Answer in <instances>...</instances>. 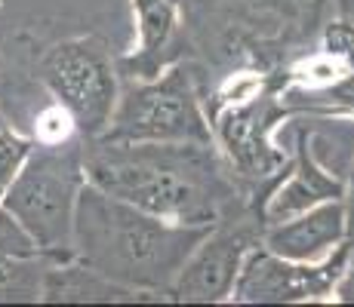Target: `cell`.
I'll use <instances>...</instances> for the list:
<instances>
[{
  "label": "cell",
  "mask_w": 354,
  "mask_h": 307,
  "mask_svg": "<svg viewBox=\"0 0 354 307\" xmlns=\"http://www.w3.org/2000/svg\"><path fill=\"white\" fill-rule=\"evenodd\" d=\"M253 3H271V6H277V10H290V12H308V19L315 16V10L324 3V0H253Z\"/></svg>",
  "instance_id": "19"
},
{
  "label": "cell",
  "mask_w": 354,
  "mask_h": 307,
  "mask_svg": "<svg viewBox=\"0 0 354 307\" xmlns=\"http://www.w3.org/2000/svg\"><path fill=\"white\" fill-rule=\"evenodd\" d=\"M10 83H12V74H10V68H6L3 56H0V99L10 92Z\"/></svg>",
  "instance_id": "20"
},
{
  "label": "cell",
  "mask_w": 354,
  "mask_h": 307,
  "mask_svg": "<svg viewBox=\"0 0 354 307\" xmlns=\"http://www.w3.org/2000/svg\"><path fill=\"white\" fill-rule=\"evenodd\" d=\"M6 123H10V120H6V114L0 111V126H6Z\"/></svg>",
  "instance_id": "21"
},
{
  "label": "cell",
  "mask_w": 354,
  "mask_h": 307,
  "mask_svg": "<svg viewBox=\"0 0 354 307\" xmlns=\"http://www.w3.org/2000/svg\"><path fill=\"white\" fill-rule=\"evenodd\" d=\"M265 221L259 209L241 194L209 224L207 237L194 246L182 270L169 286V301L182 304H219L228 301L243 258L262 243Z\"/></svg>",
  "instance_id": "7"
},
{
  "label": "cell",
  "mask_w": 354,
  "mask_h": 307,
  "mask_svg": "<svg viewBox=\"0 0 354 307\" xmlns=\"http://www.w3.org/2000/svg\"><path fill=\"white\" fill-rule=\"evenodd\" d=\"M37 80L84 141L108 129L120 95V71L102 37L84 34L53 43L37 61Z\"/></svg>",
  "instance_id": "6"
},
{
  "label": "cell",
  "mask_w": 354,
  "mask_h": 307,
  "mask_svg": "<svg viewBox=\"0 0 354 307\" xmlns=\"http://www.w3.org/2000/svg\"><path fill=\"white\" fill-rule=\"evenodd\" d=\"M99 139L111 141H213L197 68L173 61L158 77L127 80L120 86L111 123Z\"/></svg>",
  "instance_id": "4"
},
{
  "label": "cell",
  "mask_w": 354,
  "mask_h": 307,
  "mask_svg": "<svg viewBox=\"0 0 354 307\" xmlns=\"http://www.w3.org/2000/svg\"><path fill=\"white\" fill-rule=\"evenodd\" d=\"M86 184L173 224H213L243 194L216 141H84Z\"/></svg>",
  "instance_id": "1"
},
{
  "label": "cell",
  "mask_w": 354,
  "mask_h": 307,
  "mask_svg": "<svg viewBox=\"0 0 354 307\" xmlns=\"http://www.w3.org/2000/svg\"><path fill=\"white\" fill-rule=\"evenodd\" d=\"M351 243L345 240L321 261L281 258L262 243L243 258L228 301L234 304H308L333 301L336 286L345 274Z\"/></svg>",
  "instance_id": "8"
},
{
  "label": "cell",
  "mask_w": 354,
  "mask_h": 307,
  "mask_svg": "<svg viewBox=\"0 0 354 307\" xmlns=\"http://www.w3.org/2000/svg\"><path fill=\"white\" fill-rule=\"evenodd\" d=\"M84 184L86 172L80 135H68L59 141H34L28 160L0 203L31 230L40 252L50 261H68L74 258V206Z\"/></svg>",
  "instance_id": "3"
},
{
  "label": "cell",
  "mask_w": 354,
  "mask_h": 307,
  "mask_svg": "<svg viewBox=\"0 0 354 307\" xmlns=\"http://www.w3.org/2000/svg\"><path fill=\"white\" fill-rule=\"evenodd\" d=\"M342 209H345V234H348V243H354V163H351L348 172H345Z\"/></svg>",
  "instance_id": "17"
},
{
  "label": "cell",
  "mask_w": 354,
  "mask_h": 307,
  "mask_svg": "<svg viewBox=\"0 0 354 307\" xmlns=\"http://www.w3.org/2000/svg\"><path fill=\"white\" fill-rule=\"evenodd\" d=\"M136 22V46L118 59V71L127 80L158 77L163 68L185 59V31H182L179 6L182 0H129Z\"/></svg>",
  "instance_id": "10"
},
{
  "label": "cell",
  "mask_w": 354,
  "mask_h": 307,
  "mask_svg": "<svg viewBox=\"0 0 354 307\" xmlns=\"http://www.w3.org/2000/svg\"><path fill=\"white\" fill-rule=\"evenodd\" d=\"M317 50L354 68V0H333V16L324 22Z\"/></svg>",
  "instance_id": "14"
},
{
  "label": "cell",
  "mask_w": 354,
  "mask_h": 307,
  "mask_svg": "<svg viewBox=\"0 0 354 307\" xmlns=\"http://www.w3.org/2000/svg\"><path fill=\"white\" fill-rule=\"evenodd\" d=\"M345 240L348 234H345L342 200L317 203V206L283 218V221L265 224L262 230L265 249H271L281 258H292V261H321Z\"/></svg>",
  "instance_id": "11"
},
{
  "label": "cell",
  "mask_w": 354,
  "mask_h": 307,
  "mask_svg": "<svg viewBox=\"0 0 354 307\" xmlns=\"http://www.w3.org/2000/svg\"><path fill=\"white\" fill-rule=\"evenodd\" d=\"M333 301H345V304H354V243L348 249V261H345V274L336 286V295Z\"/></svg>",
  "instance_id": "18"
},
{
  "label": "cell",
  "mask_w": 354,
  "mask_h": 307,
  "mask_svg": "<svg viewBox=\"0 0 354 307\" xmlns=\"http://www.w3.org/2000/svg\"><path fill=\"white\" fill-rule=\"evenodd\" d=\"M31 148H34L31 135H22L19 129H12L10 123L0 126V200H3V194L12 184V179L19 175V169L25 166Z\"/></svg>",
  "instance_id": "15"
},
{
  "label": "cell",
  "mask_w": 354,
  "mask_h": 307,
  "mask_svg": "<svg viewBox=\"0 0 354 307\" xmlns=\"http://www.w3.org/2000/svg\"><path fill=\"white\" fill-rule=\"evenodd\" d=\"M50 258H12L0 252V304H34L44 295V274Z\"/></svg>",
  "instance_id": "13"
},
{
  "label": "cell",
  "mask_w": 354,
  "mask_h": 307,
  "mask_svg": "<svg viewBox=\"0 0 354 307\" xmlns=\"http://www.w3.org/2000/svg\"><path fill=\"white\" fill-rule=\"evenodd\" d=\"M342 190H345V172H336V169L326 166L315 151V135L302 129L290 151L287 172L265 194L262 221L274 224L296 212H305V209L317 206V203L342 200Z\"/></svg>",
  "instance_id": "9"
},
{
  "label": "cell",
  "mask_w": 354,
  "mask_h": 307,
  "mask_svg": "<svg viewBox=\"0 0 354 307\" xmlns=\"http://www.w3.org/2000/svg\"><path fill=\"white\" fill-rule=\"evenodd\" d=\"M209 224H173L139 206L84 184L74 206V258L96 274L145 295L169 301V286Z\"/></svg>",
  "instance_id": "2"
},
{
  "label": "cell",
  "mask_w": 354,
  "mask_h": 307,
  "mask_svg": "<svg viewBox=\"0 0 354 307\" xmlns=\"http://www.w3.org/2000/svg\"><path fill=\"white\" fill-rule=\"evenodd\" d=\"M46 304H111V301H148L145 295L111 283L108 277L96 274L77 258L68 261H50L44 274V295Z\"/></svg>",
  "instance_id": "12"
},
{
  "label": "cell",
  "mask_w": 354,
  "mask_h": 307,
  "mask_svg": "<svg viewBox=\"0 0 354 307\" xmlns=\"http://www.w3.org/2000/svg\"><path fill=\"white\" fill-rule=\"evenodd\" d=\"M290 117L296 114L283 101L274 80H268L262 92L234 101L209 117L216 148L225 157L231 175L259 209V215H262L265 194L290 166V151H283L274 141V129Z\"/></svg>",
  "instance_id": "5"
},
{
  "label": "cell",
  "mask_w": 354,
  "mask_h": 307,
  "mask_svg": "<svg viewBox=\"0 0 354 307\" xmlns=\"http://www.w3.org/2000/svg\"><path fill=\"white\" fill-rule=\"evenodd\" d=\"M0 252L3 255H12V258H37L44 255L40 252L37 240L31 237V230L19 221L10 209L0 203Z\"/></svg>",
  "instance_id": "16"
}]
</instances>
